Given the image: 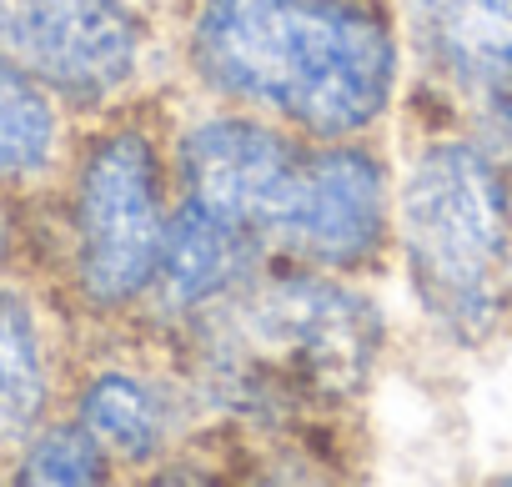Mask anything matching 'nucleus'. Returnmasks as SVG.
I'll return each mask as SVG.
<instances>
[{
	"mask_svg": "<svg viewBox=\"0 0 512 487\" xmlns=\"http://www.w3.org/2000/svg\"><path fill=\"white\" fill-rule=\"evenodd\" d=\"M191 71L312 141H352L397 91V31L377 0H201Z\"/></svg>",
	"mask_w": 512,
	"mask_h": 487,
	"instance_id": "nucleus-1",
	"label": "nucleus"
},
{
	"mask_svg": "<svg viewBox=\"0 0 512 487\" xmlns=\"http://www.w3.org/2000/svg\"><path fill=\"white\" fill-rule=\"evenodd\" d=\"M216 377L251 397H347L382 342L367 297L322 277V267L256 272L241 292L196 317Z\"/></svg>",
	"mask_w": 512,
	"mask_h": 487,
	"instance_id": "nucleus-2",
	"label": "nucleus"
},
{
	"mask_svg": "<svg viewBox=\"0 0 512 487\" xmlns=\"http://www.w3.org/2000/svg\"><path fill=\"white\" fill-rule=\"evenodd\" d=\"M412 287L447 332L482 337L512 297V191L497 156L477 141L427 146L397 201Z\"/></svg>",
	"mask_w": 512,
	"mask_h": 487,
	"instance_id": "nucleus-3",
	"label": "nucleus"
},
{
	"mask_svg": "<svg viewBox=\"0 0 512 487\" xmlns=\"http://www.w3.org/2000/svg\"><path fill=\"white\" fill-rule=\"evenodd\" d=\"M166 221L156 141L136 126L96 136L71 176V282L91 312H121L151 292Z\"/></svg>",
	"mask_w": 512,
	"mask_h": 487,
	"instance_id": "nucleus-4",
	"label": "nucleus"
},
{
	"mask_svg": "<svg viewBox=\"0 0 512 487\" xmlns=\"http://www.w3.org/2000/svg\"><path fill=\"white\" fill-rule=\"evenodd\" d=\"M176 176L191 201L241 221L267 252L292 257L317 186V141L221 111L181 131Z\"/></svg>",
	"mask_w": 512,
	"mask_h": 487,
	"instance_id": "nucleus-5",
	"label": "nucleus"
},
{
	"mask_svg": "<svg viewBox=\"0 0 512 487\" xmlns=\"http://www.w3.org/2000/svg\"><path fill=\"white\" fill-rule=\"evenodd\" d=\"M146 56V26L126 0H0V61L66 106L121 96Z\"/></svg>",
	"mask_w": 512,
	"mask_h": 487,
	"instance_id": "nucleus-6",
	"label": "nucleus"
},
{
	"mask_svg": "<svg viewBox=\"0 0 512 487\" xmlns=\"http://www.w3.org/2000/svg\"><path fill=\"white\" fill-rule=\"evenodd\" d=\"M387 171L367 146L352 141H317V186L292 247V262L347 272L367 267L387 247Z\"/></svg>",
	"mask_w": 512,
	"mask_h": 487,
	"instance_id": "nucleus-7",
	"label": "nucleus"
},
{
	"mask_svg": "<svg viewBox=\"0 0 512 487\" xmlns=\"http://www.w3.org/2000/svg\"><path fill=\"white\" fill-rule=\"evenodd\" d=\"M262 257H267V247L241 221L181 196V206L166 221L161 267H156V282L146 297H156L161 312L201 317L206 307L226 302L231 292H241L262 272Z\"/></svg>",
	"mask_w": 512,
	"mask_h": 487,
	"instance_id": "nucleus-8",
	"label": "nucleus"
},
{
	"mask_svg": "<svg viewBox=\"0 0 512 487\" xmlns=\"http://www.w3.org/2000/svg\"><path fill=\"white\" fill-rule=\"evenodd\" d=\"M407 31L457 91L492 101L512 86V0H407Z\"/></svg>",
	"mask_w": 512,
	"mask_h": 487,
	"instance_id": "nucleus-9",
	"label": "nucleus"
},
{
	"mask_svg": "<svg viewBox=\"0 0 512 487\" xmlns=\"http://www.w3.org/2000/svg\"><path fill=\"white\" fill-rule=\"evenodd\" d=\"M76 422L106 447L111 462L146 467L166 452L171 437V397L141 372H96L76 397Z\"/></svg>",
	"mask_w": 512,
	"mask_h": 487,
	"instance_id": "nucleus-10",
	"label": "nucleus"
},
{
	"mask_svg": "<svg viewBox=\"0 0 512 487\" xmlns=\"http://www.w3.org/2000/svg\"><path fill=\"white\" fill-rule=\"evenodd\" d=\"M51 407V362L36 307L0 287V452L21 447Z\"/></svg>",
	"mask_w": 512,
	"mask_h": 487,
	"instance_id": "nucleus-11",
	"label": "nucleus"
},
{
	"mask_svg": "<svg viewBox=\"0 0 512 487\" xmlns=\"http://www.w3.org/2000/svg\"><path fill=\"white\" fill-rule=\"evenodd\" d=\"M61 161V111L46 86L0 61V186H31Z\"/></svg>",
	"mask_w": 512,
	"mask_h": 487,
	"instance_id": "nucleus-12",
	"label": "nucleus"
},
{
	"mask_svg": "<svg viewBox=\"0 0 512 487\" xmlns=\"http://www.w3.org/2000/svg\"><path fill=\"white\" fill-rule=\"evenodd\" d=\"M106 477H111V457L81 422H41L16 457V482H36V487H81Z\"/></svg>",
	"mask_w": 512,
	"mask_h": 487,
	"instance_id": "nucleus-13",
	"label": "nucleus"
},
{
	"mask_svg": "<svg viewBox=\"0 0 512 487\" xmlns=\"http://www.w3.org/2000/svg\"><path fill=\"white\" fill-rule=\"evenodd\" d=\"M497 482H512V472H502V477H497Z\"/></svg>",
	"mask_w": 512,
	"mask_h": 487,
	"instance_id": "nucleus-14",
	"label": "nucleus"
}]
</instances>
